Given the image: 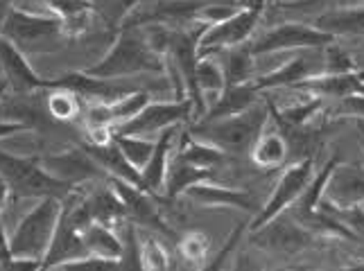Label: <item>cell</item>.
Instances as JSON below:
<instances>
[{
  "label": "cell",
  "instance_id": "6da1fadb",
  "mask_svg": "<svg viewBox=\"0 0 364 271\" xmlns=\"http://www.w3.org/2000/svg\"><path fill=\"white\" fill-rule=\"evenodd\" d=\"M138 72H168L166 55L156 50L149 28H120V34L109 55L86 70V75L100 79H116Z\"/></svg>",
  "mask_w": 364,
  "mask_h": 271
},
{
  "label": "cell",
  "instance_id": "7a4b0ae2",
  "mask_svg": "<svg viewBox=\"0 0 364 271\" xmlns=\"http://www.w3.org/2000/svg\"><path fill=\"white\" fill-rule=\"evenodd\" d=\"M269 118H272L269 104L262 106L258 102L251 109L242 111V114H235L229 118L197 120L188 131H191L195 138L215 145L227 154H242V152H251V147L256 145L260 133L265 131Z\"/></svg>",
  "mask_w": 364,
  "mask_h": 271
},
{
  "label": "cell",
  "instance_id": "3957f363",
  "mask_svg": "<svg viewBox=\"0 0 364 271\" xmlns=\"http://www.w3.org/2000/svg\"><path fill=\"white\" fill-rule=\"evenodd\" d=\"M0 177L5 179L9 194L14 199H23V197H57L64 201L66 197L75 190V186L53 177L43 167L41 156H11L0 152Z\"/></svg>",
  "mask_w": 364,
  "mask_h": 271
},
{
  "label": "cell",
  "instance_id": "277c9868",
  "mask_svg": "<svg viewBox=\"0 0 364 271\" xmlns=\"http://www.w3.org/2000/svg\"><path fill=\"white\" fill-rule=\"evenodd\" d=\"M59 215H61V199H57V197H43L32 208V213L25 215V219L14 231V236H11L9 240L11 258L43 262V258L55 238Z\"/></svg>",
  "mask_w": 364,
  "mask_h": 271
},
{
  "label": "cell",
  "instance_id": "5b68a950",
  "mask_svg": "<svg viewBox=\"0 0 364 271\" xmlns=\"http://www.w3.org/2000/svg\"><path fill=\"white\" fill-rule=\"evenodd\" d=\"M3 36L11 41L21 52H53L59 50L64 36V21L59 16L43 18L34 14H25L21 9H9L3 23Z\"/></svg>",
  "mask_w": 364,
  "mask_h": 271
},
{
  "label": "cell",
  "instance_id": "8992f818",
  "mask_svg": "<svg viewBox=\"0 0 364 271\" xmlns=\"http://www.w3.org/2000/svg\"><path fill=\"white\" fill-rule=\"evenodd\" d=\"M315 175L317 172H315V158L312 156H306V158H301V161L292 163L290 167H285L281 179L276 181L269 199L260 206V211L254 215V219L249 221V231L254 233L265 224H269L274 217L285 213L287 208H290L299 197L304 194V190L308 188V183L312 181Z\"/></svg>",
  "mask_w": 364,
  "mask_h": 271
},
{
  "label": "cell",
  "instance_id": "52a82bcc",
  "mask_svg": "<svg viewBox=\"0 0 364 271\" xmlns=\"http://www.w3.org/2000/svg\"><path fill=\"white\" fill-rule=\"evenodd\" d=\"M262 7H265V3L240 7L235 14L208 26L204 34L199 36V45H197L199 57H210V55L215 57L224 50H229V48L247 43L262 16Z\"/></svg>",
  "mask_w": 364,
  "mask_h": 271
},
{
  "label": "cell",
  "instance_id": "ba28073f",
  "mask_svg": "<svg viewBox=\"0 0 364 271\" xmlns=\"http://www.w3.org/2000/svg\"><path fill=\"white\" fill-rule=\"evenodd\" d=\"M337 36L319 30L317 26H306V23H283L260 34L249 48L254 57L290 52V50H323L326 45L335 43Z\"/></svg>",
  "mask_w": 364,
  "mask_h": 271
},
{
  "label": "cell",
  "instance_id": "9c48e42d",
  "mask_svg": "<svg viewBox=\"0 0 364 271\" xmlns=\"http://www.w3.org/2000/svg\"><path fill=\"white\" fill-rule=\"evenodd\" d=\"M195 116V102L191 97H177L174 102H149L136 118L114 125V131L129 136H154L163 129L183 125Z\"/></svg>",
  "mask_w": 364,
  "mask_h": 271
},
{
  "label": "cell",
  "instance_id": "30bf717a",
  "mask_svg": "<svg viewBox=\"0 0 364 271\" xmlns=\"http://www.w3.org/2000/svg\"><path fill=\"white\" fill-rule=\"evenodd\" d=\"M317 240V236L306 226H301L299 221L290 213H281L279 217H274L269 224L262 228L254 231V242L258 246L274 253H299L312 246Z\"/></svg>",
  "mask_w": 364,
  "mask_h": 271
},
{
  "label": "cell",
  "instance_id": "8fae6325",
  "mask_svg": "<svg viewBox=\"0 0 364 271\" xmlns=\"http://www.w3.org/2000/svg\"><path fill=\"white\" fill-rule=\"evenodd\" d=\"M111 188H114L122 199L129 221H134L136 226L152 228L156 233H163V236L177 240V233H174L172 228H168V224L161 217L156 194H149L147 190L134 186V183H129V181H122V179H111Z\"/></svg>",
  "mask_w": 364,
  "mask_h": 271
},
{
  "label": "cell",
  "instance_id": "7c38bea8",
  "mask_svg": "<svg viewBox=\"0 0 364 271\" xmlns=\"http://www.w3.org/2000/svg\"><path fill=\"white\" fill-rule=\"evenodd\" d=\"M43 167L50 172L53 177L70 183V186H77V183L97 179L102 175V165H100L95 158L91 156V152L86 150H68L64 154H50V156H41Z\"/></svg>",
  "mask_w": 364,
  "mask_h": 271
},
{
  "label": "cell",
  "instance_id": "4fadbf2b",
  "mask_svg": "<svg viewBox=\"0 0 364 271\" xmlns=\"http://www.w3.org/2000/svg\"><path fill=\"white\" fill-rule=\"evenodd\" d=\"M323 199L340 208L364 204V165L342 161L337 163L326 183Z\"/></svg>",
  "mask_w": 364,
  "mask_h": 271
},
{
  "label": "cell",
  "instance_id": "5bb4252c",
  "mask_svg": "<svg viewBox=\"0 0 364 271\" xmlns=\"http://www.w3.org/2000/svg\"><path fill=\"white\" fill-rule=\"evenodd\" d=\"M326 72V61L323 57L315 59V57H308V55H299L294 59H290L287 64H283L281 68H276L272 72H265L254 79V86L262 93V91H272V89H296L301 82H306L315 75H321Z\"/></svg>",
  "mask_w": 364,
  "mask_h": 271
},
{
  "label": "cell",
  "instance_id": "9a60e30c",
  "mask_svg": "<svg viewBox=\"0 0 364 271\" xmlns=\"http://www.w3.org/2000/svg\"><path fill=\"white\" fill-rule=\"evenodd\" d=\"M299 91L319 95L323 100H344L350 95H364V70L348 72H321L296 86Z\"/></svg>",
  "mask_w": 364,
  "mask_h": 271
},
{
  "label": "cell",
  "instance_id": "2e32d148",
  "mask_svg": "<svg viewBox=\"0 0 364 271\" xmlns=\"http://www.w3.org/2000/svg\"><path fill=\"white\" fill-rule=\"evenodd\" d=\"M188 199L195 204H202L206 208H233V211H247V213H258L260 206L256 204L254 194L249 190H237V188H222L210 181H202L197 186L186 190Z\"/></svg>",
  "mask_w": 364,
  "mask_h": 271
},
{
  "label": "cell",
  "instance_id": "e0dca14e",
  "mask_svg": "<svg viewBox=\"0 0 364 271\" xmlns=\"http://www.w3.org/2000/svg\"><path fill=\"white\" fill-rule=\"evenodd\" d=\"M258 89L254 82H245V84H227L222 89L220 95H215V100L210 102L206 109V114L202 120H220V118H229L235 114H242V111L251 109L254 104L260 102Z\"/></svg>",
  "mask_w": 364,
  "mask_h": 271
},
{
  "label": "cell",
  "instance_id": "ac0fdd59",
  "mask_svg": "<svg viewBox=\"0 0 364 271\" xmlns=\"http://www.w3.org/2000/svg\"><path fill=\"white\" fill-rule=\"evenodd\" d=\"M179 133V125L168 127L159 133L156 145H154V154L147 161V165L141 170L143 175V190H147L149 194H163V188H166V177L170 170V147L174 143Z\"/></svg>",
  "mask_w": 364,
  "mask_h": 271
},
{
  "label": "cell",
  "instance_id": "d6986e66",
  "mask_svg": "<svg viewBox=\"0 0 364 271\" xmlns=\"http://www.w3.org/2000/svg\"><path fill=\"white\" fill-rule=\"evenodd\" d=\"M0 61H3V68L7 72L11 89H16L21 93L23 91L28 93L34 89H48V79H41L36 75L28 66V61L23 59V52L7 39H0Z\"/></svg>",
  "mask_w": 364,
  "mask_h": 271
},
{
  "label": "cell",
  "instance_id": "ffe728a7",
  "mask_svg": "<svg viewBox=\"0 0 364 271\" xmlns=\"http://www.w3.org/2000/svg\"><path fill=\"white\" fill-rule=\"evenodd\" d=\"M215 179V170L210 167H197L191 163H183L172 158L170 161V170H168V177H166V188H163V201L172 204L177 199L179 194H186L188 188L197 186L202 181H213Z\"/></svg>",
  "mask_w": 364,
  "mask_h": 271
},
{
  "label": "cell",
  "instance_id": "44dd1931",
  "mask_svg": "<svg viewBox=\"0 0 364 271\" xmlns=\"http://www.w3.org/2000/svg\"><path fill=\"white\" fill-rule=\"evenodd\" d=\"M86 150L91 152V156L114 179L129 181V183H134V186L143 188V175H141V170H138L136 165H132L127 161V156L120 152V147L114 140L107 143V145H89Z\"/></svg>",
  "mask_w": 364,
  "mask_h": 271
},
{
  "label": "cell",
  "instance_id": "7402d4cb",
  "mask_svg": "<svg viewBox=\"0 0 364 271\" xmlns=\"http://www.w3.org/2000/svg\"><path fill=\"white\" fill-rule=\"evenodd\" d=\"M82 240L91 255H100V258H107V260L120 262L124 242L116 236L114 226H107L102 221L93 219L91 224H86L82 228Z\"/></svg>",
  "mask_w": 364,
  "mask_h": 271
},
{
  "label": "cell",
  "instance_id": "603a6c76",
  "mask_svg": "<svg viewBox=\"0 0 364 271\" xmlns=\"http://www.w3.org/2000/svg\"><path fill=\"white\" fill-rule=\"evenodd\" d=\"M315 26L333 36H364V5L331 9L317 18Z\"/></svg>",
  "mask_w": 364,
  "mask_h": 271
},
{
  "label": "cell",
  "instance_id": "cb8c5ba5",
  "mask_svg": "<svg viewBox=\"0 0 364 271\" xmlns=\"http://www.w3.org/2000/svg\"><path fill=\"white\" fill-rule=\"evenodd\" d=\"M172 158H177V161H183V163H191V165H197V167L215 170L218 165H222L224 161H227V152L220 150V147H215V145H210V143L199 140L191 131H186L181 136L179 150Z\"/></svg>",
  "mask_w": 364,
  "mask_h": 271
},
{
  "label": "cell",
  "instance_id": "d4e9b609",
  "mask_svg": "<svg viewBox=\"0 0 364 271\" xmlns=\"http://www.w3.org/2000/svg\"><path fill=\"white\" fill-rule=\"evenodd\" d=\"M287 138L283 131H262L256 145L251 147V161L260 170H276L287 158Z\"/></svg>",
  "mask_w": 364,
  "mask_h": 271
},
{
  "label": "cell",
  "instance_id": "484cf974",
  "mask_svg": "<svg viewBox=\"0 0 364 271\" xmlns=\"http://www.w3.org/2000/svg\"><path fill=\"white\" fill-rule=\"evenodd\" d=\"M267 104H269V114H272V118L276 122H279V127H283V129H301L317 116V111L323 109V97L310 93L304 102L292 104L287 109H276L274 102H267Z\"/></svg>",
  "mask_w": 364,
  "mask_h": 271
},
{
  "label": "cell",
  "instance_id": "4316f807",
  "mask_svg": "<svg viewBox=\"0 0 364 271\" xmlns=\"http://www.w3.org/2000/svg\"><path fill=\"white\" fill-rule=\"evenodd\" d=\"M224 77L227 84H245L251 82V72H254V52H251L249 41L242 45H235L224 50Z\"/></svg>",
  "mask_w": 364,
  "mask_h": 271
},
{
  "label": "cell",
  "instance_id": "83f0119b",
  "mask_svg": "<svg viewBox=\"0 0 364 271\" xmlns=\"http://www.w3.org/2000/svg\"><path fill=\"white\" fill-rule=\"evenodd\" d=\"M114 143L120 147V152L127 156V161L136 165L138 170H143L147 165L156 145V140H149L147 136H129V133H118V131H114Z\"/></svg>",
  "mask_w": 364,
  "mask_h": 271
},
{
  "label": "cell",
  "instance_id": "f1b7e54d",
  "mask_svg": "<svg viewBox=\"0 0 364 271\" xmlns=\"http://www.w3.org/2000/svg\"><path fill=\"white\" fill-rule=\"evenodd\" d=\"M195 82L199 93H213L220 95L222 89L227 86V77H224V68L218 64L215 59L210 57H199L197 61V70H195Z\"/></svg>",
  "mask_w": 364,
  "mask_h": 271
},
{
  "label": "cell",
  "instance_id": "f546056e",
  "mask_svg": "<svg viewBox=\"0 0 364 271\" xmlns=\"http://www.w3.org/2000/svg\"><path fill=\"white\" fill-rule=\"evenodd\" d=\"M152 102L149 100V95L145 91H132L127 95H122L120 100L111 102L109 109H111V120H114V125H120V122H127L132 118H136L141 111Z\"/></svg>",
  "mask_w": 364,
  "mask_h": 271
},
{
  "label": "cell",
  "instance_id": "4dcf8cb0",
  "mask_svg": "<svg viewBox=\"0 0 364 271\" xmlns=\"http://www.w3.org/2000/svg\"><path fill=\"white\" fill-rule=\"evenodd\" d=\"M82 97L70 89H55L48 97V114L57 120H75L80 116Z\"/></svg>",
  "mask_w": 364,
  "mask_h": 271
},
{
  "label": "cell",
  "instance_id": "1f68e13d",
  "mask_svg": "<svg viewBox=\"0 0 364 271\" xmlns=\"http://www.w3.org/2000/svg\"><path fill=\"white\" fill-rule=\"evenodd\" d=\"M124 249L120 258V269H145L143 262V244L138 240V233L134 228V221H124Z\"/></svg>",
  "mask_w": 364,
  "mask_h": 271
},
{
  "label": "cell",
  "instance_id": "d6a6232c",
  "mask_svg": "<svg viewBox=\"0 0 364 271\" xmlns=\"http://www.w3.org/2000/svg\"><path fill=\"white\" fill-rule=\"evenodd\" d=\"M319 206L323 208V211H328L331 215H335L344 226H348L350 231H353L355 236L360 238V242H364V208H362V204L360 206L340 208V206H333V204H328L326 199H321Z\"/></svg>",
  "mask_w": 364,
  "mask_h": 271
},
{
  "label": "cell",
  "instance_id": "836d02e7",
  "mask_svg": "<svg viewBox=\"0 0 364 271\" xmlns=\"http://www.w3.org/2000/svg\"><path fill=\"white\" fill-rule=\"evenodd\" d=\"M208 238H206V233L202 231H191L183 240H179V249L183 253L186 260H191V262H199L202 258L206 255L208 251Z\"/></svg>",
  "mask_w": 364,
  "mask_h": 271
},
{
  "label": "cell",
  "instance_id": "e575fe53",
  "mask_svg": "<svg viewBox=\"0 0 364 271\" xmlns=\"http://www.w3.org/2000/svg\"><path fill=\"white\" fill-rule=\"evenodd\" d=\"M323 61H326V72H348V70L360 68V64H355V61L335 43L323 48Z\"/></svg>",
  "mask_w": 364,
  "mask_h": 271
},
{
  "label": "cell",
  "instance_id": "d590c367",
  "mask_svg": "<svg viewBox=\"0 0 364 271\" xmlns=\"http://www.w3.org/2000/svg\"><path fill=\"white\" fill-rule=\"evenodd\" d=\"M143 262L145 269H168V253L166 249L154 240V238H147L143 242Z\"/></svg>",
  "mask_w": 364,
  "mask_h": 271
},
{
  "label": "cell",
  "instance_id": "8d00e7d4",
  "mask_svg": "<svg viewBox=\"0 0 364 271\" xmlns=\"http://www.w3.org/2000/svg\"><path fill=\"white\" fill-rule=\"evenodd\" d=\"M245 226H247V224H237V228L233 231V236H231V240L227 242V246H224V249H222L215 258H213L210 265H206V269H222V267H224V262H227L229 253H231V251H235L237 242H240V236H242Z\"/></svg>",
  "mask_w": 364,
  "mask_h": 271
},
{
  "label": "cell",
  "instance_id": "74e56055",
  "mask_svg": "<svg viewBox=\"0 0 364 271\" xmlns=\"http://www.w3.org/2000/svg\"><path fill=\"white\" fill-rule=\"evenodd\" d=\"M335 114H342V116H355V118H364V95H350L344 97V100H337Z\"/></svg>",
  "mask_w": 364,
  "mask_h": 271
},
{
  "label": "cell",
  "instance_id": "f35d334b",
  "mask_svg": "<svg viewBox=\"0 0 364 271\" xmlns=\"http://www.w3.org/2000/svg\"><path fill=\"white\" fill-rule=\"evenodd\" d=\"M7 244L9 242H7V236H5V226H3V221H0V267H7L11 260H14Z\"/></svg>",
  "mask_w": 364,
  "mask_h": 271
},
{
  "label": "cell",
  "instance_id": "ab89813d",
  "mask_svg": "<svg viewBox=\"0 0 364 271\" xmlns=\"http://www.w3.org/2000/svg\"><path fill=\"white\" fill-rule=\"evenodd\" d=\"M358 133H360V143L364 150V118H358Z\"/></svg>",
  "mask_w": 364,
  "mask_h": 271
},
{
  "label": "cell",
  "instance_id": "60d3db41",
  "mask_svg": "<svg viewBox=\"0 0 364 271\" xmlns=\"http://www.w3.org/2000/svg\"><path fill=\"white\" fill-rule=\"evenodd\" d=\"M360 68H362V70H364V61H362V64H360Z\"/></svg>",
  "mask_w": 364,
  "mask_h": 271
}]
</instances>
